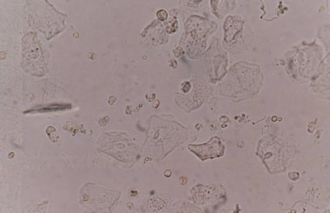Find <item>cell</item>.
I'll return each instance as SVG.
<instances>
[{
	"label": "cell",
	"instance_id": "cell-3",
	"mask_svg": "<svg viewBox=\"0 0 330 213\" xmlns=\"http://www.w3.org/2000/svg\"><path fill=\"white\" fill-rule=\"evenodd\" d=\"M168 171V172H167L166 176H167V177H169V176H170V171Z\"/></svg>",
	"mask_w": 330,
	"mask_h": 213
},
{
	"label": "cell",
	"instance_id": "cell-1",
	"mask_svg": "<svg viewBox=\"0 0 330 213\" xmlns=\"http://www.w3.org/2000/svg\"><path fill=\"white\" fill-rule=\"evenodd\" d=\"M189 148L194 152L201 159L214 158L223 155L224 147L219 137H212L208 143L200 145H191Z\"/></svg>",
	"mask_w": 330,
	"mask_h": 213
},
{
	"label": "cell",
	"instance_id": "cell-2",
	"mask_svg": "<svg viewBox=\"0 0 330 213\" xmlns=\"http://www.w3.org/2000/svg\"><path fill=\"white\" fill-rule=\"evenodd\" d=\"M157 17L159 18L160 20H165L167 18V12L163 10H161L157 12Z\"/></svg>",
	"mask_w": 330,
	"mask_h": 213
}]
</instances>
